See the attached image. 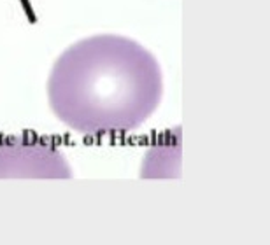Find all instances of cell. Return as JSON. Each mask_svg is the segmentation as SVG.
Masks as SVG:
<instances>
[{"label": "cell", "mask_w": 270, "mask_h": 245, "mask_svg": "<svg viewBox=\"0 0 270 245\" xmlns=\"http://www.w3.org/2000/svg\"><path fill=\"white\" fill-rule=\"evenodd\" d=\"M163 95L158 60L121 35H93L65 49L47 79L51 111L83 135H121L151 118Z\"/></svg>", "instance_id": "1"}, {"label": "cell", "mask_w": 270, "mask_h": 245, "mask_svg": "<svg viewBox=\"0 0 270 245\" xmlns=\"http://www.w3.org/2000/svg\"><path fill=\"white\" fill-rule=\"evenodd\" d=\"M0 177L70 179L72 170L54 146L34 138H9L0 144Z\"/></svg>", "instance_id": "2"}]
</instances>
